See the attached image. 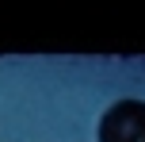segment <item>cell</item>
I'll return each mask as SVG.
<instances>
[{"label": "cell", "mask_w": 145, "mask_h": 142, "mask_svg": "<svg viewBox=\"0 0 145 142\" xmlns=\"http://www.w3.org/2000/svg\"><path fill=\"white\" fill-rule=\"evenodd\" d=\"M145 138V100H115L99 119V142H141Z\"/></svg>", "instance_id": "1"}, {"label": "cell", "mask_w": 145, "mask_h": 142, "mask_svg": "<svg viewBox=\"0 0 145 142\" xmlns=\"http://www.w3.org/2000/svg\"><path fill=\"white\" fill-rule=\"evenodd\" d=\"M141 142H145V138H141Z\"/></svg>", "instance_id": "2"}]
</instances>
